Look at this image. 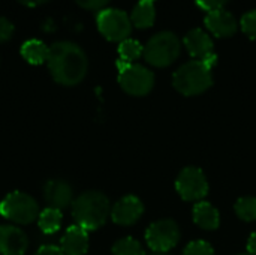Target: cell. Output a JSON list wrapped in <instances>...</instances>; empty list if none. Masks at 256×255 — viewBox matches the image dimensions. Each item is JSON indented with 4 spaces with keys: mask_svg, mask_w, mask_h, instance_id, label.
<instances>
[{
    "mask_svg": "<svg viewBox=\"0 0 256 255\" xmlns=\"http://www.w3.org/2000/svg\"><path fill=\"white\" fill-rule=\"evenodd\" d=\"M46 63L54 81L69 87L80 84L88 69V60L84 50L69 41L52 44Z\"/></svg>",
    "mask_w": 256,
    "mask_h": 255,
    "instance_id": "6da1fadb",
    "label": "cell"
},
{
    "mask_svg": "<svg viewBox=\"0 0 256 255\" xmlns=\"http://www.w3.org/2000/svg\"><path fill=\"white\" fill-rule=\"evenodd\" d=\"M110 215V200L99 191L84 192L72 203V216L75 224L87 231L100 228Z\"/></svg>",
    "mask_w": 256,
    "mask_h": 255,
    "instance_id": "7a4b0ae2",
    "label": "cell"
},
{
    "mask_svg": "<svg viewBox=\"0 0 256 255\" xmlns=\"http://www.w3.org/2000/svg\"><path fill=\"white\" fill-rule=\"evenodd\" d=\"M213 65L202 60H190L182 65L172 77L174 87L184 96L204 93L213 84Z\"/></svg>",
    "mask_w": 256,
    "mask_h": 255,
    "instance_id": "3957f363",
    "label": "cell"
},
{
    "mask_svg": "<svg viewBox=\"0 0 256 255\" xmlns=\"http://www.w3.org/2000/svg\"><path fill=\"white\" fill-rule=\"evenodd\" d=\"M182 50V42L178 36L170 30L159 32L153 35L148 42L144 45V59L158 68H165L170 66L180 54Z\"/></svg>",
    "mask_w": 256,
    "mask_h": 255,
    "instance_id": "277c9868",
    "label": "cell"
},
{
    "mask_svg": "<svg viewBox=\"0 0 256 255\" xmlns=\"http://www.w3.org/2000/svg\"><path fill=\"white\" fill-rule=\"evenodd\" d=\"M0 215L15 224L27 225L39 216V206L32 195L15 191L0 201Z\"/></svg>",
    "mask_w": 256,
    "mask_h": 255,
    "instance_id": "5b68a950",
    "label": "cell"
},
{
    "mask_svg": "<svg viewBox=\"0 0 256 255\" xmlns=\"http://www.w3.org/2000/svg\"><path fill=\"white\" fill-rule=\"evenodd\" d=\"M118 83L122 89L132 96H144L152 92L154 86V74L138 63L117 62Z\"/></svg>",
    "mask_w": 256,
    "mask_h": 255,
    "instance_id": "8992f818",
    "label": "cell"
},
{
    "mask_svg": "<svg viewBox=\"0 0 256 255\" xmlns=\"http://www.w3.org/2000/svg\"><path fill=\"white\" fill-rule=\"evenodd\" d=\"M96 23L100 35L111 42H122L128 39L132 32L130 17L122 9L106 8L99 11Z\"/></svg>",
    "mask_w": 256,
    "mask_h": 255,
    "instance_id": "52a82bcc",
    "label": "cell"
},
{
    "mask_svg": "<svg viewBox=\"0 0 256 255\" xmlns=\"http://www.w3.org/2000/svg\"><path fill=\"white\" fill-rule=\"evenodd\" d=\"M146 240L156 254L171 251L180 240V228L172 219H160L153 222L146 231Z\"/></svg>",
    "mask_w": 256,
    "mask_h": 255,
    "instance_id": "ba28073f",
    "label": "cell"
},
{
    "mask_svg": "<svg viewBox=\"0 0 256 255\" xmlns=\"http://www.w3.org/2000/svg\"><path fill=\"white\" fill-rule=\"evenodd\" d=\"M176 189L183 200L198 201L208 194V182L200 168L186 167L176 179Z\"/></svg>",
    "mask_w": 256,
    "mask_h": 255,
    "instance_id": "9c48e42d",
    "label": "cell"
},
{
    "mask_svg": "<svg viewBox=\"0 0 256 255\" xmlns=\"http://www.w3.org/2000/svg\"><path fill=\"white\" fill-rule=\"evenodd\" d=\"M183 42L189 54L194 56L195 60H202L210 65H214V44L207 32H204L202 29H192L190 32L186 33Z\"/></svg>",
    "mask_w": 256,
    "mask_h": 255,
    "instance_id": "30bf717a",
    "label": "cell"
},
{
    "mask_svg": "<svg viewBox=\"0 0 256 255\" xmlns=\"http://www.w3.org/2000/svg\"><path fill=\"white\" fill-rule=\"evenodd\" d=\"M144 213L142 201L135 195L120 198L111 209V218L118 225H134Z\"/></svg>",
    "mask_w": 256,
    "mask_h": 255,
    "instance_id": "8fae6325",
    "label": "cell"
},
{
    "mask_svg": "<svg viewBox=\"0 0 256 255\" xmlns=\"http://www.w3.org/2000/svg\"><path fill=\"white\" fill-rule=\"evenodd\" d=\"M204 23L207 29L218 38H228L232 36L238 29L237 18L226 9H216L207 12Z\"/></svg>",
    "mask_w": 256,
    "mask_h": 255,
    "instance_id": "7c38bea8",
    "label": "cell"
},
{
    "mask_svg": "<svg viewBox=\"0 0 256 255\" xmlns=\"http://www.w3.org/2000/svg\"><path fill=\"white\" fill-rule=\"evenodd\" d=\"M28 248L27 234L14 225H0V254L24 255Z\"/></svg>",
    "mask_w": 256,
    "mask_h": 255,
    "instance_id": "4fadbf2b",
    "label": "cell"
},
{
    "mask_svg": "<svg viewBox=\"0 0 256 255\" xmlns=\"http://www.w3.org/2000/svg\"><path fill=\"white\" fill-rule=\"evenodd\" d=\"M44 198L50 207L63 210L74 203V192L64 180H50L44 186Z\"/></svg>",
    "mask_w": 256,
    "mask_h": 255,
    "instance_id": "5bb4252c",
    "label": "cell"
},
{
    "mask_svg": "<svg viewBox=\"0 0 256 255\" xmlns=\"http://www.w3.org/2000/svg\"><path fill=\"white\" fill-rule=\"evenodd\" d=\"M60 249L64 255H84L88 249V233L80 225L69 227L60 240Z\"/></svg>",
    "mask_w": 256,
    "mask_h": 255,
    "instance_id": "9a60e30c",
    "label": "cell"
},
{
    "mask_svg": "<svg viewBox=\"0 0 256 255\" xmlns=\"http://www.w3.org/2000/svg\"><path fill=\"white\" fill-rule=\"evenodd\" d=\"M194 222L202 230H216L220 224V215L214 206L201 201L194 207Z\"/></svg>",
    "mask_w": 256,
    "mask_h": 255,
    "instance_id": "2e32d148",
    "label": "cell"
},
{
    "mask_svg": "<svg viewBox=\"0 0 256 255\" xmlns=\"http://www.w3.org/2000/svg\"><path fill=\"white\" fill-rule=\"evenodd\" d=\"M129 17H130L132 26H135L138 29L152 27L154 24V18H156L154 3L148 2V0H140L134 6V9H132Z\"/></svg>",
    "mask_w": 256,
    "mask_h": 255,
    "instance_id": "e0dca14e",
    "label": "cell"
},
{
    "mask_svg": "<svg viewBox=\"0 0 256 255\" xmlns=\"http://www.w3.org/2000/svg\"><path fill=\"white\" fill-rule=\"evenodd\" d=\"M50 47L39 39H28L21 47V56L30 65H42L48 60Z\"/></svg>",
    "mask_w": 256,
    "mask_h": 255,
    "instance_id": "ac0fdd59",
    "label": "cell"
},
{
    "mask_svg": "<svg viewBox=\"0 0 256 255\" xmlns=\"http://www.w3.org/2000/svg\"><path fill=\"white\" fill-rule=\"evenodd\" d=\"M62 210L52 209V207H46L45 210H42L38 216V225L39 228L45 233V234H54L60 230L62 227Z\"/></svg>",
    "mask_w": 256,
    "mask_h": 255,
    "instance_id": "d6986e66",
    "label": "cell"
},
{
    "mask_svg": "<svg viewBox=\"0 0 256 255\" xmlns=\"http://www.w3.org/2000/svg\"><path fill=\"white\" fill-rule=\"evenodd\" d=\"M142 53H144V47L136 39L128 38L118 44V56H120V62L123 63H134L142 56Z\"/></svg>",
    "mask_w": 256,
    "mask_h": 255,
    "instance_id": "ffe728a7",
    "label": "cell"
},
{
    "mask_svg": "<svg viewBox=\"0 0 256 255\" xmlns=\"http://www.w3.org/2000/svg\"><path fill=\"white\" fill-rule=\"evenodd\" d=\"M112 255H146V251L138 240L132 237H124L114 243Z\"/></svg>",
    "mask_w": 256,
    "mask_h": 255,
    "instance_id": "44dd1931",
    "label": "cell"
},
{
    "mask_svg": "<svg viewBox=\"0 0 256 255\" xmlns=\"http://www.w3.org/2000/svg\"><path fill=\"white\" fill-rule=\"evenodd\" d=\"M236 213L243 221H255L256 219V198L255 197H243L236 203Z\"/></svg>",
    "mask_w": 256,
    "mask_h": 255,
    "instance_id": "7402d4cb",
    "label": "cell"
},
{
    "mask_svg": "<svg viewBox=\"0 0 256 255\" xmlns=\"http://www.w3.org/2000/svg\"><path fill=\"white\" fill-rule=\"evenodd\" d=\"M183 255H214V251L212 248V245L206 240H194L190 242L184 251Z\"/></svg>",
    "mask_w": 256,
    "mask_h": 255,
    "instance_id": "603a6c76",
    "label": "cell"
},
{
    "mask_svg": "<svg viewBox=\"0 0 256 255\" xmlns=\"http://www.w3.org/2000/svg\"><path fill=\"white\" fill-rule=\"evenodd\" d=\"M240 27L250 39H256V9L246 12L240 18Z\"/></svg>",
    "mask_w": 256,
    "mask_h": 255,
    "instance_id": "cb8c5ba5",
    "label": "cell"
},
{
    "mask_svg": "<svg viewBox=\"0 0 256 255\" xmlns=\"http://www.w3.org/2000/svg\"><path fill=\"white\" fill-rule=\"evenodd\" d=\"M12 35H14V24L8 18L0 17V44L9 41Z\"/></svg>",
    "mask_w": 256,
    "mask_h": 255,
    "instance_id": "d4e9b609",
    "label": "cell"
},
{
    "mask_svg": "<svg viewBox=\"0 0 256 255\" xmlns=\"http://www.w3.org/2000/svg\"><path fill=\"white\" fill-rule=\"evenodd\" d=\"M76 5L87 11H102L110 0H75Z\"/></svg>",
    "mask_w": 256,
    "mask_h": 255,
    "instance_id": "484cf974",
    "label": "cell"
},
{
    "mask_svg": "<svg viewBox=\"0 0 256 255\" xmlns=\"http://www.w3.org/2000/svg\"><path fill=\"white\" fill-rule=\"evenodd\" d=\"M195 2H196V5H198L201 9L210 12V11L222 9L228 0H195Z\"/></svg>",
    "mask_w": 256,
    "mask_h": 255,
    "instance_id": "4316f807",
    "label": "cell"
},
{
    "mask_svg": "<svg viewBox=\"0 0 256 255\" xmlns=\"http://www.w3.org/2000/svg\"><path fill=\"white\" fill-rule=\"evenodd\" d=\"M34 255H64L62 252L60 246H54V245H44L38 249V252Z\"/></svg>",
    "mask_w": 256,
    "mask_h": 255,
    "instance_id": "83f0119b",
    "label": "cell"
},
{
    "mask_svg": "<svg viewBox=\"0 0 256 255\" xmlns=\"http://www.w3.org/2000/svg\"><path fill=\"white\" fill-rule=\"evenodd\" d=\"M248 252L252 255H256V233H254V234L249 237V242H248Z\"/></svg>",
    "mask_w": 256,
    "mask_h": 255,
    "instance_id": "f1b7e54d",
    "label": "cell"
},
{
    "mask_svg": "<svg viewBox=\"0 0 256 255\" xmlns=\"http://www.w3.org/2000/svg\"><path fill=\"white\" fill-rule=\"evenodd\" d=\"M21 5H24V6H28V8H36V6H39V5H42V3H45V2H48V0H18Z\"/></svg>",
    "mask_w": 256,
    "mask_h": 255,
    "instance_id": "f546056e",
    "label": "cell"
},
{
    "mask_svg": "<svg viewBox=\"0 0 256 255\" xmlns=\"http://www.w3.org/2000/svg\"><path fill=\"white\" fill-rule=\"evenodd\" d=\"M238 255H252V254H249V252H248V254H238Z\"/></svg>",
    "mask_w": 256,
    "mask_h": 255,
    "instance_id": "4dcf8cb0",
    "label": "cell"
},
{
    "mask_svg": "<svg viewBox=\"0 0 256 255\" xmlns=\"http://www.w3.org/2000/svg\"><path fill=\"white\" fill-rule=\"evenodd\" d=\"M153 255H166V254H153Z\"/></svg>",
    "mask_w": 256,
    "mask_h": 255,
    "instance_id": "1f68e13d",
    "label": "cell"
},
{
    "mask_svg": "<svg viewBox=\"0 0 256 255\" xmlns=\"http://www.w3.org/2000/svg\"><path fill=\"white\" fill-rule=\"evenodd\" d=\"M148 2H154V0H148Z\"/></svg>",
    "mask_w": 256,
    "mask_h": 255,
    "instance_id": "d6a6232c",
    "label": "cell"
}]
</instances>
